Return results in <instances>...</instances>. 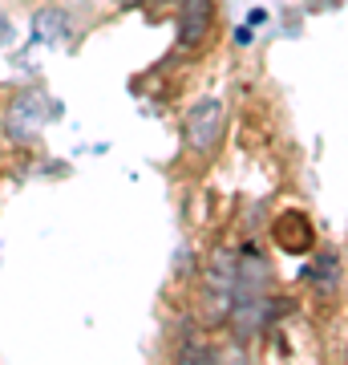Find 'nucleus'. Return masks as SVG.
I'll list each match as a JSON object with an SVG mask.
<instances>
[{
  "instance_id": "1",
  "label": "nucleus",
  "mask_w": 348,
  "mask_h": 365,
  "mask_svg": "<svg viewBox=\"0 0 348 365\" xmlns=\"http://www.w3.org/2000/svg\"><path fill=\"white\" fill-rule=\"evenodd\" d=\"M53 118V102L45 98L41 90H25L16 93L13 106L4 110V134L13 138V143H28V138H37L41 126Z\"/></svg>"
},
{
  "instance_id": "2",
  "label": "nucleus",
  "mask_w": 348,
  "mask_h": 365,
  "mask_svg": "<svg viewBox=\"0 0 348 365\" xmlns=\"http://www.w3.org/2000/svg\"><path fill=\"white\" fill-rule=\"evenodd\" d=\"M219 130H223V102L219 98H203V102H194L186 110V143H191V150H199V155L215 150Z\"/></svg>"
},
{
  "instance_id": "3",
  "label": "nucleus",
  "mask_w": 348,
  "mask_h": 365,
  "mask_svg": "<svg viewBox=\"0 0 348 365\" xmlns=\"http://www.w3.org/2000/svg\"><path fill=\"white\" fill-rule=\"evenodd\" d=\"M211 25H215V4L211 0H186L179 13V37L186 49H194L199 41L211 33Z\"/></svg>"
},
{
  "instance_id": "4",
  "label": "nucleus",
  "mask_w": 348,
  "mask_h": 365,
  "mask_svg": "<svg viewBox=\"0 0 348 365\" xmlns=\"http://www.w3.org/2000/svg\"><path fill=\"white\" fill-rule=\"evenodd\" d=\"M33 33H37V41H45V45L65 41L69 37V16H65V9H41V13L33 16Z\"/></svg>"
},
{
  "instance_id": "5",
  "label": "nucleus",
  "mask_w": 348,
  "mask_h": 365,
  "mask_svg": "<svg viewBox=\"0 0 348 365\" xmlns=\"http://www.w3.org/2000/svg\"><path fill=\"white\" fill-rule=\"evenodd\" d=\"M4 37H9V16L0 13V41H4Z\"/></svg>"
}]
</instances>
